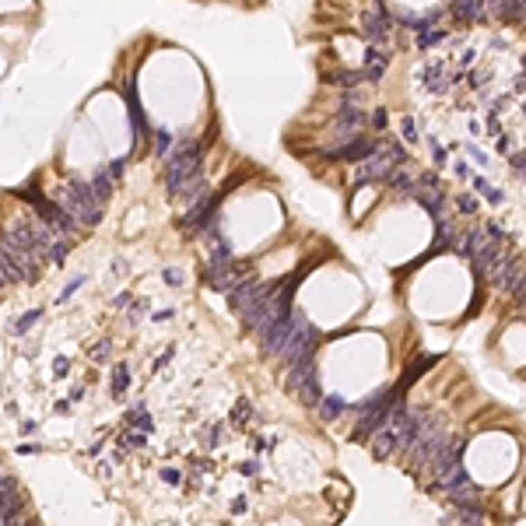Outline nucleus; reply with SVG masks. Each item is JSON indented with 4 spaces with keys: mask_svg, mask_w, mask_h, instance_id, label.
<instances>
[{
    "mask_svg": "<svg viewBox=\"0 0 526 526\" xmlns=\"http://www.w3.org/2000/svg\"><path fill=\"white\" fill-rule=\"evenodd\" d=\"M203 144L200 140H179L172 147V154L162 162V179H165V193L169 197H179V190L200 172V151Z\"/></svg>",
    "mask_w": 526,
    "mask_h": 526,
    "instance_id": "1",
    "label": "nucleus"
},
{
    "mask_svg": "<svg viewBox=\"0 0 526 526\" xmlns=\"http://www.w3.org/2000/svg\"><path fill=\"white\" fill-rule=\"evenodd\" d=\"M60 207L67 210V215L78 218L81 228H95V225L102 221V200L95 197V190H91L88 179H71V183H64V190H60Z\"/></svg>",
    "mask_w": 526,
    "mask_h": 526,
    "instance_id": "2",
    "label": "nucleus"
},
{
    "mask_svg": "<svg viewBox=\"0 0 526 526\" xmlns=\"http://www.w3.org/2000/svg\"><path fill=\"white\" fill-rule=\"evenodd\" d=\"M358 32L365 35L368 46H383V49H390V39L397 35V18H393V11H386L383 4H372L368 11H361Z\"/></svg>",
    "mask_w": 526,
    "mask_h": 526,
    "instance_id": "3",
    "label": "nucleus"
},
{
    "mask_svg": "<svg viewBox=\"0 0 526 526\" xmlns=\"http://www.w3.org/2000/svg\"><path fill=\"white\" fill-rule=\"evenodd\" d=\"M379 144H383L379 134L365 130V134H358L354 140H347V144H341V147H334V151H323V154L334 158V162H344V165H358V162H365V158H372V154L379 151Z\"/></svg>",
    "mask_w": 526,
    "mask_h": 526,
    "instance_id": "4",
    "label": "nucleus"
},
{
    "mask_svg": "<svg viewBox=\"0 0 526 526\" xmlns=\"http://www.w3.org/2000/svg\"><path fill=\"white\" fill-rule=\"evenodd\" d=\"M446 11L460 21V25H481L488 18V8H484V0H446Z\"/></svg>",
    "mask_w": 526,
    "mask_h": 526,
    "instance_id": "5",
    "label": "nucleus"
},
{
    "mask_svg": "<svg viewBox=\"0 0 526 526\" xmlns=\"http://www.w3.org/2000/svg\"><path fill=\"white\" fill-rule=\"evenodd\" d=\"M470 186H473V193H481L488 203H505V190H498V186H491V179L484 176V172H470V179H466Z\"/></svg>",
    "mask_w": 526,
    "mask_h": 526,
    "instance_id": "6",
    "label": "nucleus"
},
{
    "mask_svg": "<svg viewBox=\"0 0 526 526\" xmlns=\"http://www.w3.org/2000/svg\"><path fill=\"white\" fill-rule=\"evenodd\" d=\"M400 140L417 151L421 144H425V123H417L414 116H403V120H400Z\"/></svg>",
    "mask_w": 526,
    "mask_h": 526,
    "instance_id": "7",
    "label": "nucleus"
},
{
    "mask_svg": "<svg viewBox=\"0 0 526 526\" xmlns=\"http://www.w3.org/2000/svg\"><path fill=\"white\" fill-rule=\"evenodd\" d=\"M344 410H351V403H347L344 397H323V400H320V407H316L320 421H327V425H334V421H337Z\"/></svg>",
    "mask_w": 526,
    "mask_h": 526,
    "instance_id": "8",
    "label": "nucleus"
},
{
    "mask_svg": "<svg viewBox=\"0 0 526 526\" xmlns=\"http://www.w3.org/2000/svg\"><path fill=\"white\" fill-rule=\"evenodd\" d=\"M446 39H453L446 28H428V32H417V35H414V46H417L421 53H428V49H439Z\"/></svg>",
    "mask_w": 526,
    "mask_h": 526,
    "instance_id": "9",
    "label": "nucleus"
},
{
    "mask_svg": "<svg viewBox=\"0 0 526 526\" xmlns=\"http://www.w3.org/2000/svg\"><path fill=\"white\" fill-rule=\"evenodd\" d=\"M295 397H298L305 407H320V400H323V386H320V379H312V383L298 386V390H295Z\"/></svg>",
    "mask_w": 526,
    "mask_h": 526,
    "instance_id": "10",
    "label": "nucleus"
},
{
    "mask_svg": "<svg viewBox=\"0 0 526 526\" xmlns=\"http://www.w3.org/2000/svg\"><path fill=\"white\" fill-rule=\"evenodd\" d=\"M453 203H456V215H460V218H473V215L481 210V200L473 197V193H456Z\"/></svg>",
    "mask_w": 526,
    "mask_h": 526,
    "instance_id": "11",
    "label": "nucleus"
},
{
    "mask_svg": "<svg viewBox=\"0 0 526 526\" xmlns=\"http://www.w3.org/2000/svg\"><path fill=\"white\" fill-rule=\"evenodd\" d=\"M88 183H91V190H95V197H98V200H109V193H113V176L105 172V169H102V172H95Z\"/></svg>",
    "mask_w": 526,
    "mask_h": 526,
    "instance_id": "12",
    "label": "nucleus"
},
{
    "mask_svg": "<svg viewBox=\"0 0 526 526\" xmlns=\"http://www.w3.org/2000/svg\"><path fill=\"white\" fill-rule=\"evenodd\" d=\"M368 130L379 134V137H386V130H390V113L383 109V105H376V109L368 113Z\"/></svg>",
    "mask_w": 526,
    "mask_h": 526,
    "instance_id": "13",
    "label": "nucleus"
},
{
    "mask_svg": "<svg viewBox=\"0 0 526 526\" xmlns=\"http://www.w3.org/2000/svg\"><path fill=\"white\" fill-rule=\"evenodd\" d=\"M172 147H176V137H172L169 130H154V154L162 158V162L172 154Z\"/></svg>",
    "mask_w": 526,
    "mask_h": 526,
    "instance_id": "14",
    "label": "nucleus"
},
{
    "mask_svg": "<svg viewBox=\"0 0 526 526\" xmlns=\"http://www.w3.org/2000/svg\"><path fill=\"white\" fill-rule=\"evenodd\" d=\"M127 386H130V365L120 361V365L113 368V397H123Z\"/></svg>",
    "mask_w": 526,
    "mask_h": 526,
    "instance_id": "15",
    "label": "nucleus"
},
{
    "mask_svg": "<svg viewBox=\"0 0 526 526\" xmlns=\"http://www.w3.org/2000/svg\"><path fill=\"white\" fill-rule=\"evenodd\" d=\"M0 274H4L8 284H21V274H18V267L11 263V256H8L4 249H0Z\"/></svg>",
    "mask_w": 526,
    "mask_h": 526,
    "instance_id": "16",
    "label": "nucleus"
},
{
    "mask_svg": "<svg viewBox=\"0 0 526 526\" xmlns=\"http://www.w3.org/2000/svg\"><path fill=\"white\" fill-rule=\"evenodd\" d=\"M253 417H256L253 403H249V400H239V403H235V410H232V425H249Z\"/></svg>",
    "mask_w": 526,
    "mask_h": 526,
    "instance_id": "17",
    "label": "nucleus"
},
{
    "mask_svg": "<svg viewBox=\"0 0 526 526\" xmlns=\"http://www.w3.org/2000/svg\"><path fill=\"white\" fill-rule=\"evenodd\" d=\"M39 316H42L39 309H32V312H25V316H21V320H18V323L11 327V334H15V337H18V334H28V330L35 327V320H39Z\"/></svg>",
    "mask_w": 526,
    "mask_h": 526,
    "instance_id": "18",
    "label": "nucleus"
},
{
    "mask_svg": "<svg viewBox=\"0 0 526 526\" xmlns=\"http://www.w3.org/2000/svg\"><path fill=\"white\" fill-rule=\"evenodd\" d=\"M463 154H466V158H473V162H478L481 169H488V165H491V158H488L478 144H463Z\"/></svg>",
    "mask_w": 526,
    "mask_h": 526,
    "instance_id": "19",
    "label": "nucleus"
},
{
    "mask_svg": "<svg viewBox=\"0 0 526 526\" xmlns=\"http://www.w3.org/2000/svg\"><path fill=\"white\" fill-rule=\"evenodd\" d=\"M203 442H207L210 449H215V446H221V442H225V425H221V421H218V425H210V428H207V435H203Z\"/></svg>",
    "mask_w": 526,
    "mask_h": 526,
    "instance_id": "20",
    "label": "nucleus"
},
{
    "mask_svg": "<svg viewBox=\"0 0 526 526\" xmlns=\"http://www.w3.org/2000/svg\"><path fill=\"white\" fill-rule=\"evenodd\" d=\"M162 281L172 284V288H183V284H186V274H183L179 267H165V271H162Z\"/></svg>",
    "mask_w": 526,
    "mask_h": 526,
    "instance_id": "21",
    "label": "nucleus"
},
{
    "mask_svg": "<svg viewBox=\"0 0 526 526\" xmlns=\"http://www.w3.org/2000/svg\"><path fill=\"white\" fill-rule=\"evenodd\" d=\"M495 151L509 158V154H512V137H509V134H498V137H495Z\"/></svg>",
    "mask_w": 526,
    "mask_h": 526,
    "instance_id": "22",
    "label": "nucleus"
},
{
    "mask_svg": "<svg viewBox=\"0 0 526 526\" xmlns=\"http://www.w3.org/2000/svg\"><path fill=\"white\" fill-rule=\"evenodd\" d=\"M144 312H147V298H140V302H134V305H130V316H127V320H130V323H140V316H144Z\"/></svg>",
    "mask_w": 526,
    "mask_h": 526,
    "instance_id": "23",
    "label": "nucleus"
},
{
    "mask_svg": "<svg viewBox=\"0 0 526 526\" xmlns=\"http://www.w3.org/2000/svg\"><path fill=\"white\" fill-rule=\"evenodd\" d=\"M105 358H109V341H102V344L91 347V361H105Z\"/></svg>",
    "mask_w": 526,
    "mask_h": 526,
    "instance_id": "24",
    "label": "nucleus"
},
{
    "mask_svg": "<svg viewBox=\"0 0 526 526\" xmlns=\"http://www.w3.org/2000/svg\"><path fill=\"white\" fill-rule=\"evenodd\" d=\"M162 481H165V484H179V470H176V466H165V470H162Z\"/></svg>",
    "mask_w": 526,
    "mask_h": 526,
    "instance_id": "25",
    "label": "nucleus"
},
{
    "mask_svg": "<svg viewBox=\"0 0 526 526\" xmlns=\"http://www.w3.org/2000/svg\"><path fill=\"white\" fill-rule=\"evenodd\" d=\"M105 172H109L113 179H120V176H123V162H120V158H113V162L105 165Z\"/></svg>",
    "mask_w": 526,
    "mask_h": 526,
    "instance_id": "26",
    "label": "nucleus"
},
{
    "mask_svg": "<svg viewBox=\"0 0 526 526\" xmlns=\"http://www.w3.org/2000/svg\"><path fill=\"white\" fill-rule=\"evenodd\" d=\"M78 288H81V278H78V281H71V284H67V288L60 291V302H67V298H71V295H74Z\"/></svg>",
    "mask_w": 526,
    "mask_h": 526,
    "instance_id": "27",
    "label": "nucleus"
},
{
    "mask_svg": "<svg viewBox=\"0 0 526 526\" xmlns=\"http://www.w3.org/2000/svg\"><path fill=\"white\" fill-rule=\"evenodd\" d=\"M172 316H176V309H162V312H154L151 320H154V323H165V320H172Z\"/></svg>",
    "mask_w": 526,
    "mask_h": 526,
    "instance_id": "28",
    "label": "nucleus"
},
{
    "mask_svg": "<svg viewBox=\"0 0 526 526\" xmlns=\"http://www.w3.org/2000/svg\"><path fill=\"white\" fill-rule=\"evenodd\" d=\"M123 305H130V291H120V295L113 298V309H123Z\"/></svg>",
    "mask_w": 526,
    "mask_h": 526,
    "instance_id": "29",
    "label": "nucleus"
},
{
    "mask_svg": "<svg viewBox=\"0 0 526 526\" xmlns=\"http://www.w3.org/2000/svg\"><path fill=\"white\" fill-rule=\"evenodd\" d=\"M239 470H242V473H260V460H246Z\"/></svg>",
    "mask_w": 526,
    "mask_h": 526,
    "instance_id": "30",
    "label": "nucleus"
},
{
    "mask_svg": "<svg viewBox=\"0 0 526 526\" xmlns=\"http://www.w3.org/2000/svg\"><path fill=\"white\" fill-rule=\"evenodd\" d=\"M123 446H134V449H137V446H144V435H123Z\"/></svg>",
    "mask_w": 526,
    "mask_h": 526,
    "instance_id": "31",
    "label": "nucleus"
},
{
    "mask_svg": "<svg viewBox=\"0 0 526 526\" xmlns=\"http://www.w3.org/2000/svg\"><path fill=\"white\" fill-rule=\"evenodd\" d=\"M53 368H57V376H64V372H67V358H64V354H60V358H57V361H53Z\"/></svg>",
    "mask_w": 526,
    "mask_h": 526,
    "instance_id": "32",
    "label": "nucleus"
},
{
    "mask_svg": "<svg viewBox=\"0 0 526 526\" xmlns=\"http://www.w3.org/2000/svg\"><path fill=\"white\" fill-rule=\"evenodd\" d=\"M11 526H32V523H28V519H18V523H11Z\"/></svg>",
    "mask_w": 526,
    "mask_h": 526,
    "instance_id": "33",
    "label": "nucleus"
},
{
    "mask_svg": "<svg viewBox=\"0 0 526 526\" xmlns=\"http://www.w3.org/2000/svg\"><path fill=\"white\" fill-rule=\"evenodd\" d=\"M4 284H8V281H4V274H0V291H4Z\"/></svg>",
    "mask_w": 526,
    "mask_h": 526,
    "instance_id": "34",
    "label": "nucleus"
},
{
    "mask_svg": "<svg viewBox=\"0 0 526 526\" xmlns=\"http://www.w3.org/2000/svg\"><path fill=\"white\" fill-rule=\"evenodd\" d=\"M523 74H526V53H523Z\"/></svg>",
    "mask_w": 526,
    "mask_h": 526,
    "instance_id": "35",
    "label": "nucleus"
},
{
    "mask_svg": "<svg viewBox=\"0 0 526 526\" xmlns=\"http://www.w3.org/2000/svg\"><path fill=\"white\" fill-rule=\"evenodd\" d=\"M519 302H523V309H526V295H519Z\"/></svg>",
    "mask_w": 526,
    "mask_h": 526,
    "instance_id": "36",
    "label": "nucleus"
}]
</instances>
